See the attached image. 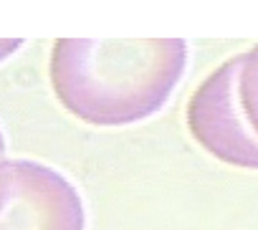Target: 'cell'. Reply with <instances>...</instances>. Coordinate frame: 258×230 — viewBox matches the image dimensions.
<instances>
[{
	"label": "cell",
	"instance_id": "obj_1",
	"mask_svg": "<svg viewBox=\"0 0 258 230\" xmlns=\"http://www.w3.org/2000/svg\"><path fill=\"white\" fill-rule=\"evenodd\" d=\"M185 38H58L48 76L56 99L91 127L157 114L187 68Z\"/></svg>",
	"mask_w": 258,
	"mask_h": 230
},
{
	"label": "cell",
	"instance_id": "obj_2",
	"mask_svg": "<svg viewBox=\"0 0 258 230\" xmlns=\"http://www.w3.org/2000/svg\"><path fill=\"white\" fill-rule=\"evenodd\" d=\"M0 230H86L84 200L58 170L0 157Z\"/></svg>",
	"mask_w": 258,
	"mask_h": 230
},
{
	"label": "cell",
	"instance_id": "obj_3",
	"mask_svg": "<svg viewBox=\"0 0 258 230\" xmlns=\"http://www.w3.org/2000/svg\"><path fill=\"white\" fill-rule=\"evenodd\" d=\"M240 53L220 63L190 96L187 127L192 139L215 160L258 170V137L245 124L238 104Z\"/></svg>",
	"mask_w": 258,
	"mask_h": 230
},
{
	"label": "cell",
	"instance_id": "obj_4",
	"mask_svg": "<svg viewBox=\"0 0 258 230\" xmlns=\"http://www.w3.org/2000/svg\"><path fill=\"white\" fill-rule=\"evenodd\" d=\"M238 104L245 117V124L258 137V43L240 53L238 68Z\"/></svg>",
	"mask_w": 258,
	"mask_h": 230
},
{
	"label": "cell",
	"instance_id": "obj_5",
	"mask_svg": "<svg viewBox=\"0 0 258 230\" xmlns=\"http://www.w3.org/2000/svg\"><path fill=\"white\" fill-rule=\"evenodd\" d=\"M23 46V38H0V61L11 58Z\"/></svg>",
	"mask_w": 258,
	"mask_h": 230
},
{
	"label": "cell",
	"instance_id": "obj_6",
	"mask_svg": "<svg viewBox=\"0 0 258 230\" xmlns=\"http://www.w3.org/2000/svg\"><path fill=\"white\" fill-rule=\"evenodd\" d=\"M3 152H6V134L0 129V157H3Z\"/></svg>",
	"mask_w": 258,
	"mask_h": 230
}]
</instances>
